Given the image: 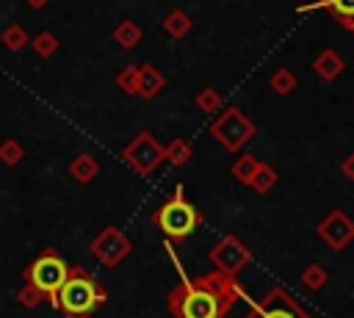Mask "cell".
Listing matches in <instances>:
<instances>
[{
	"mask_svg": "<svg viewBox=\"0 0 354 318\" xmlns=\"http://www.w3.org/2000/svg\"><path fill=\"white\" fill-rule=\"evenodd\" d=\"M235 174H238V180H243V183H252V174L257 171V160H252V158H243L235 169H232Z\"/></svg>",
	"mask_w": 354,
	"mask_h": 318,
	"instance_id": "obj_12",
	"label": "cell"
},
{
	"mask_svg": "<svg viewBox=\"0 0 354 318\" xmlns=\"http://www.w3.org/2000/svg\"><path fill=\"white\" fill-rule=\"evenodd\" d=\"M94 171H97V169H94V163H91L88 158H80V160L72 163V174H75L77 180H83V183H88V180L94 177Z\"/></svg>",
	"mask_w": 354,
	"mask_h": 318,
	"instance_id": "obj_10",
	"label": "cell"
},
{
	"mask_svg": "<svg viewBox=\"0 0 354 318\" xmlns=\"http://www.w3.org/2000/svg\"><path fill=\"white\" fill-rule=\"evenodd\" d=\"M318 235L326 238V243H329L332 249H343V246L354 238V224H351V218H348L346 213L335 210V213H329V218L318 227Z\"/></svg>",
	"mask_w": 354,
	"mask_h": 318,
	"instance_id": "obj_8",
	"label": "cell"
},
{
	"mask_svg": "<svg viewBox=\"0 0 354 318\" xmlns=\"http://www.w3.org/2000/svg\"><path fill=\"white\" fill-rule=\"evenodd\" d=\"M301 279H304V285H310V288H321V285L326 282V271H324L321 265H310V268L301 274Z\"/></svg>",
	"mask_w": 354,
	"mask_h": 318,
	"instance_id": "obj_11",
	"label": "cell"
},
{
	"mask_svg": "<svg viewBox=\"0 0 354 318\" xmlns=\"http://www.w3.org/2000/svg\"><path fill=\"white\" fill-rule=\"evenodd\" d=\"M243 318H310L282 288H274L260 304H254L252 312H246Z\"/></svg>",
	"mask_w": 354,
	"mask_h": 318,
	"instance_id": "obj_5",
	"label": "cell"
},
{
	"mask_svg": "<svg viewBox=\"0 0 354 318\" xmlns=\"http://www.w3.org/2000/svg\"><path fill=\"white\" fill-rule=\"evenodd\" d=\"M257 171H260V177L254 174V177H252V185H254L257 191H266V188L274 183V174H271V169H266V166H257Z\"/></svg>",
	"mask_w": 354,
	"mask_h": 318,
	"instance_id": "obj_14",
	"label": "cell"
},
{
	"mask_svg": "<svg viewBox=\"0 0 354 318\" xmlns=\"http://www.w3.org/2000/svg\"><path fill=\"white\" fill-rule=\"evenodd\" d=\"M105 299V290L86 274V268H72L66 282L58 288V293L50 299L53 307L66 312L69 318H86L100 301Z\"/></svg>",
	"mask_w": 354,
	"mask_h": 318,
	"instance_id": "obj_2",
	"label": "cell"
},
{
	"mask_svg": "<svg viewBox=\"0 0 354 318\" xmlns=\"http://www.w3.org/2000/svg\"><path fill=\"white\" fill-rule=\"evenodd\" d=\"M69 271H72V265H69L61 254L44 252V254H39V257L28 265L25 279H28V285H33L36 290H41L47 299H53V296L58 293V288L66 282Z\"/></svg>",
	"mask_w": 354,
	"mask_h": 318,
	"instance_id": "obj_4",
	"label": "cell"
},
{
	"mask_svg": "<svg viewBox=\"0 0 354 318\" xmlns=\"http://www.w3.org/2000/svg\"><path fill=\"white\" fill-rule=\"evenodd\" d=\"M127 160L138 169V171H149L158 160H160V149L155 147V141L149 138V135H138L130 147H127Z\"/></svg>",
	"mask_w": 354,
	"mask_h": 318,
	"instance_id": "obj_9",
	"label": "cell"
},
{
	"mask_svg": "<svg viewBox=\"0 0 354 318\" xmlns=\"http://www.w3.org/2000/svg\"><path fill=\"white\" fill-rule=\"evenodd\" d=\"M343 169H346V171H351V174H348V177H351V180H354V160H348V163H346V166H343Z\"/></svg>",
	"mask_w": 354,
	"mask_h": 318,
	"instance_id": "obj_17",
	"label": "cell"
},
{
	"mask_svg": "<svg viewBox=\"0 0 354 318\" xmlns=\"http://www.w3.org/2000/svg\"><path fill=\"white\" fill-rule=\"evenodd\" d=\"M0 155H3V160H6V163H17L22 152H19V147H17V144H3V152H0Z\"/></svg>",
	"mask_w": 354,
	"mask_h": 318,
	"instance_id": "obj_16",
	"label": "cell"
},
{
	"mask_svg": "<svg viewBox=\"0 0 354 318\" xmlns=\"http://www.w3.org/2000/svg\"><path fill=\"white\" fill-rule=\"evenodd\" d=\"M41 299H44V293H41V290H36L33 285H25V290L19 293V301H22L25 307H36Z\"/></svg>",
	"mask_w": 354,
	"mask_h": 318,
	"instance_id": "obj_13",
	"label": "cell"
},
{
	"mask_svg": "<svg viewBox=\"0 0 354 318\" xmlns=\"http://www.w3.org/2000/svg\"><path fill=\"white\" fill-rule=\"evenodd\" d=\"M91 252L105 263V265H116L127 252H130V241L124 235H119L116 230H105L94 243Z\"/></svg>",
	"mask_w": 354,
	"mask_h": 318,
	"instance_id": "obj_6",
	"label": "cell"
},
{
	"mask_svg": "<svg viewBox=\"0 0 354 318\" xmlns=\"http://www.w3.org/2000/svg\"><path fill=\"white\" fill-rule=\"evenodd\" d=\"M202 216L196 213V207L191 202L183 199V191L177 188L174 196L169 202L160 205V210L155 213V224L163 230V235L174 238V241H185L196 227H199Z\"/></svg>",
	"mask_w": 354,
	"mask_h": 318,
	"instance_id": "obj_3",
	"label": "cell"
},
{
	"mask_svg": "<svg viewBox=\"0 0 354 318\" xmlns=\"http://www.w3.org/2000/svg\"><path fill=\"white\" fill-rule=\"evenodd\" d=\"M329 6H332L340 17H354V0H329Z\"/></svg>",
	"mask_w": 354,
	"mask_h": 318,
	"instance_id": "obj_15",
	"label": "cell"
},
{
	"mask_svg": "<svg viewBox=\"0 0 354 318\" xmlns=\"http://www.w3.org/2000/svg\"><path fill=\"white\" fill-rule=\"evenodd\" d=\"M238 299H243V288L227 271H213L174 288L169 310L177 318H224Z\"/></svg>",
	"mask_w": 354,
	"mask_h": 318,
	"instance_id": "obj_1",
	"label": "cell"
},
{
	"mask_svg": "<svg viewBox=\"0 0 354 318\" xmlns=\"http://www.w3.org/2000/svg\"><path fill=\"white\" fill-rule=\"evenodd\" d=\"M210 257H213V263H216L221 271L235 274L241 265H246L249 252L243 249V243H241L238 238H224V241L210 252Z\"/></svg>",
	"mask_w": 354,
	"mask_h": 318,
	"instance_id": "obj_7",
	"label": "cell"
}]
</instances>
